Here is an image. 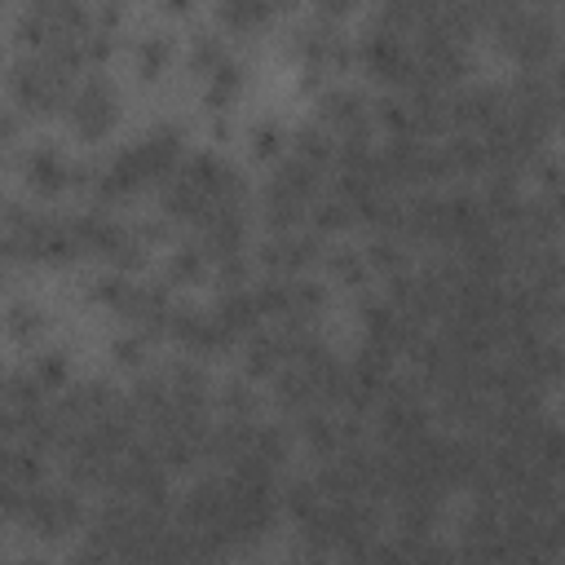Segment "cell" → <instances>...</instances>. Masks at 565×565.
Returning a JSON list of instances; mask_svg holds the SVG:
<instances>
[{
  "label": "cell",
  "mask_w": 565,
  "mask_h": 565,
  "mask_svg": "<svg viewBox=\"0 0 565 565\" xmlns=\"http://www.w3.org/2000/svg\"><path fill=\"white\" fill-rule=\"evenodd\" d=\"M4 84H9V97H13L22 110H53V106H62V102L71 97V88H75L71 75H62L44 53L18 57V62L9 66Z\"/></svg>",
  "instance_id": "6da1fadb"
},
{
  "label": "cell",
  "mask_w": 565,
  "mask_h": 565,
  "mask_svg": "<svg viewBox=\"0 0 565 565\" xmlns=\"http://www.w3.org/2000/svg\"><path fill=\"white\" fill-rule=\"evenodd\" d=\"M66 119H71V128H75L84 141L106 137L110 124L119 119V93H115V84H110L106 75L79 79V84L71 88V97H66Z\"/></svg>",
  "instance_id": "7a4b0ae2"
},
{
  "label": "cell",
  "mask_w": 565,
  "mask_h": 565,
  "mask_svg": "<svg viewBox=\"0 0 565 565\" xmlns=\"http://www.w3.org/2000/svg\"><path fill=\"white\" fill-rule=\"evenodd\" d=\"M18 521H26L44 539H57V534H66L84 521V508H79L75 490H66V486H31L26 499H22Z\"/></svg>",
  "instance_id": "3957f363"
},
{
  "label": "cell",
  "mask_w": 565,
  "mask_h": 565,
  "mask_svg": "<svg viewBox=\"0 0 565 565\" xmlns=\"http://www.w3.org/2000/svg\"><path fill=\"white\" fill-rule=\"evenodd\" d=\"M75 177V163L57 150V146H31L22 154V181L35 190V194H62Z\"/></svg>",
  "instance_id": "277c9868"
},
{
  "label": "cell",
  "mask_w": 565,
  "mask_h": 565,
  "mask_svg": "<svg viewBox=\"0 0 565 565\" xmlns=\"http://www.w3.org/2000/svg\"><path fill=\"white\" fill-rule=\"evenodd\" d=\"M238 93H243V66L230 57L225 66H216V71L207 75V88H203V106H207V110H230Z\"/></svg>",
  "instance_id": "5b68a950"
},
{
  "label": "cell",
  "mask_w": 565,
  "mask_h": 565,
  "mask_svg": "<svg viewBox=\"0 0 565 565\" xmlns=\"http://www.w3.org/2000/svg\"><path fill=\"white\" fill-rule=\"evenodd\" d=\"M132 62H137V75H141V79L163 75L168 62H172V40H168L163 31H146V35L137 40V49H132Z\"/></svg>",
  "instance_id": "8992f818"
},
{
  "label": "cell",
  "mask_w": 565,
  "mask_h": 565,
  "mask_svg": "<svg viewBox=\"0 0 565 565\" xmlns=\"http://www.w3.org/2000/svg\"><path fill=\"white\" fill-rule=\"evenodd\" d=\"M207 269H212V260H207V252L199 247V243H181V247H172V256H168V282H203L207 278Z\"/></svg>",
  "instance_id": "52a82bcc"
},
{
  "label": "cell",
  "mask_w": 565,
  "mask_h": 565,
  "mask_svg": "<svg viewBox=\"0 0 565 565\" xmlns=\"http://www.w3.org/2000/svg\"><path fill=\"white\" fill-rule=\"evenodd\" d=\"M4 331L18 340V344H31L40 331H44V309L35 300H13L4 309Z\"/></svg>",
  "instance_id": "ba28073f"
},
{
  "label": "cell",
  "mask_w": 565,
  "mask_h": 565,
  "mask_svg": "<svg viewBox=\"0 0 565 565\" xmlns=\"http://www.w3.org/2000/svg\"><path fill=\"white\" fill-rule=\"evenodd\" d=\"M230 62V49H225V40L216 35V31H199L194 40H190V66L207 79L216 66H225Z\"/></svg>",
  "instance_id": "9c48e42d"
},
{
  "label": "cell",
  "mask_w": 565,
  "mask_h": 565,
  "mask_svg": "<svg viewBox=\"0 0 565 565\" xmlns=\"http://www.w3.org/2000/svg\"><path fill=\"white\" fill-rule=\"evenodd\" d=\"M327 269H331V278L344 282V287H366V282H371V265H366V256L353 252V247L331 252V256H327Z\"/></svg>",
  "instance_id": "30bf717a"
},
{
  "label": "cell",
  "mask_w": 565,
  "mask_h": 565,
  "mask_svg": "<svg viewBox=\"0 0 565 565\" xmlns=\"http://www.w3.org/2000/svg\"><path fill=\"white\" fill-rule=\"evenodd\" d=\"M269 18H274V9L269 4H256V0H234V4H221L216 9V22L230 26V31H252V26L269 22Z\"/></svg>",
  "instance_id": "8fae6325"
},
{
  "label": "cell",
  "mask_w": 565,
  "mask_h": 565,
  "mask_svg": "<svg viewBox=\"0 0 565 565\" xmlns=\"http://www.w3.org/2000/svg\"><path fill=\"white\" fill-rule=\"evenodd\" d=\"M31 375L40 380V388H62L66 384V358H62V349H49V353H40L35 362H31Z\"/></svg>",
  "instance_id": "7c38bea8"
},
{
  "label": "cell",
  "mask_w": 565,
  "mask_h": 565,
  "mask_svg": "<svg viewBox=\"0 0 565 565\" xmlns=\"http://www.w3.org/2000/svg\"><path fill=\"white\" fill-rule=\"evenodd\" d=\"M282 146H287V128H282V124L265 119V124H256V128H252V150H256L260 159L282 154Z\"/></svg>",
  "instance_id": "4fadbf2b"
},
{
  "label": "cell",
  "mask_w": 565,
  "mask_h": 565,
  "mask_svg": "<svg viewBox=\"0 0 565 565\" xmlns=\"http://www.w3.org/2000/svg\"><path fill=\"white\" fill-rule=\"evenodd\" d=\"M146 349H150V335L146 331H128V335H119L110 344V353H115L119 366H141L146 362Z\"/></svg>",
  "instance_id": "5bb4252c"
},
{
  "label": "cell",
  "mask_w": 565,
  "mask_h": 565,
  "mask_svg": "<svg viewBox=\"0 0 565 565\" xmlns=\"http://www.w3.org/2000/svg\"><path fill=\"white\" fill-rule=\"evenodd\" d=\"M0 291H4V274H0Z\"/></svg>",
  "instance_id": "9a60e30c"
}]
</instances>
